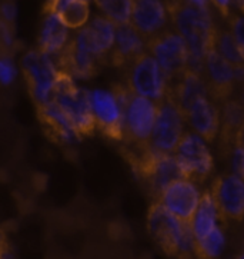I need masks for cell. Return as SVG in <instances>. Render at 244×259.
Returning <instances> with one entry per match:
<instances>
[{"mask_svg":"<svg viewBox=\"0 0 244 259\" xmlns=\"http://www.w3.org/2000/svg\"><path fill=\"white\" fill-rule=\"evenodd\" d=\"M171 27L189 48V69L203 75L206 55L214 48L217 27L210 10L194 6L189 0H166Z\"/></svg>","mask_w":244,"mask_h":259,"instance_id":"obj_1","label":"cell"},{"mask_svg":"<svg viewBox=\"0 0 244 259\" xmlns=\"http://www.w3.org/2000/svg\"><path fill=\"white\" fill-rule=\"evenodd\" d=\"M147 231L160 249L173 258H194L196 238L190 222H183L159 201H152L147 210Z\"/></svg>","mask_w":244,"mask_h":259,"instance_id":"obj_2","label":"cell"},{"mask_svg":"<svg viewBox=\"0 0 244 259\" xmlns=\"http://www.w3.org/2000/svg\"><path fill=\"white\" fill-rule=\"evenodd\" d=\"M53 101L65 112L82 138L92 136L96 132L97 127L90 103V91L79 88L75 77L65 70H59L53 91Z\"/></svg>","mask_w":244,"mask_h":259,"instance_id":"obj_3","label":"cell"},{"mask_svg":"<svg viewBox=\"0 0 244 259\" xmlns=\"http://www.w3.org/2000/svg\"><path fill=\"white\" fill-rule=\"evenodd\" d=\"M123 102V141L127 143H150L159 102L133 93L125 83H116Z\"/></svg>","mask_w":244,"mask_h":259,"instance_id":"obj_4","label":"cell"},{"mask_svg":"<svg viewBox=\"0 0 244 259\" xmlns=\"http://www.w3.org/2000/svg\"><path fill=\"white\" fill-rule=\"evenodd\" d=\"M127 88L139 96L160 102L166 98L168 77L152 53L146 51L123 69Z\"/></svg>","mask_w":244,"mask_h":259,"instance_id":"obj_5","label":"cell"},{"mask_svg":"<svg viewBox=\"0 0 244 259\" xmlns=\"http://www.w3.org/2000/svg\"><path fill=\"white\" fill-rule=\"evenodd\" d=\"M59 70L54 58L39 49L29 51L22 58L23 79L36 106H42L53 99Z\"/></svg>","mask_w":244,"mask_h":259,"instance_id":"obj_6","label":"cell"},{"mask_svg":"<svg viewBox=\"0 0 244 259\" xmlns=\"http://www.w3.org/2000/svg\"><path fill=\"white\" fill-rule=\"evenodd\" d=\"M174 156L181 176L197 184L207 181L214 169V160L207 142L193 131L183 134L174 149Z\"/></svg>","mask_w":244,"mask_h":259,"instance_id":"obj_7","label":"cell"},{"mask_svg":"<svg viewBox=\"0 0 244 259\" xmlns=\"http://www.w3.org/2000/svg\"><path fill=\"white\" fill-rule=\"evenodd\" d=\"M203 77L209 96L220 105L233 96L237 83H243L244 67H234L213 48L204 59Z\"/></svg>","mask_w":244,"mask_h":259,"instance_id":"obj_8","label":"cell"},{"mask_svg":"<svg viewBox=\"0 0 244 259\" xmlns=\"http://www.w3.org/2000/svg\"><path fill=\"white\" fill-rule=\"evenodd\" d=\"M90 103L96 127L111 141H123V102L116 83L110 91H90Z\"/></svg>","mask_w":244,"mask_h":259,"instance_id":"obj_9","label":"cell"},{"mask_svg":"<svg viewBox=\"0 0 244 259\" xmlns=\"http://www.w3.org/2000/svg\"><path fill=\"white\" fill-rule=\"evenodd\" d=\"M60 70L68 72L75 79H90L100 72L101 67L107 66L106 62L97 56L84 42V39L76 32L72 34L66 48L54 56Z\"/></svg>","mask_w":244,"mask_h":259,"instance_id":"obj_10","label":"cell"},{"mask_svg":"<svg viewBox=\"0 0 244 259\" xmlns=\"http://www.w3.org/2000/svg\"><path fill=\"white\" fill-rule=\"evenodd\" d=\"M147 51L159 62L167 77L180 75L189 67V48L173 27L147 40Z\"/></svg>","mask_w":244,"mask_h":259,"instance_id":"obj_11","label":"cell"},{"mask_svg":"<svg viewBox=\"0 0 244 259\" xmlns=\"http://www.w3.org/2000/svg\"><path fill=\"white\" fill-rule=\"evenodd\" d=\"M185 125V116L180 109L170 99L164 98L159 102L150 146L161 153H174L177 143L186 132Z\"/></svg>","mask_w":244,"mask_h":259,"instance_id":"obj_12","label":"cell"},{"mask_svg":"<svg viewBox=\"0 0 244 259\" xmlns=\"http://www.w3.org/2000/svg\"><path fill=\"white\" fill-rule=\"evenodd\" d=\"M199 184L187 178H177L163 189L159 199L161 205L183 222H190L202 198Z\"/></svg>","mask_w":244,"mask_h":259,"instance_id":"obj_13","label":"cell"},{"mask_svg":"<svg viewBox=\"0 0 244 259\" xmlns=\"http://www.w3.org/2000/svg\"><path fill=\"white\" fill-rule=\"evenodd\" d=\"M136 176L146 185V189L152 201H157L163 189L171 181L181 178V172L177 165L174 153H161L154 151Z\"/></svg>","mask_w":244,"mask_h":259,"instance_id":"obj_14","label":"cell"},{"mask_svg":"<svg viewBox=\"0 0 244 259\" xmlns=\"http://www.w3.org/2000/svg\"><path fill=\"white\" fill-rule=\"evenodd\" d=\"M211 196L226 221L241 222L244 219V179L240 176H217L210 186Z\"/></svg>","mask_w":244,"mask_h":259,"instance_id":"obj_15","label":"cell"},{"mask_svg":"<svg viewBox=\"0 0 244 259\" xmlns=\"http://www.w3.org/2000/svg\"><path fill=\"white\" fill-rule=\"evenodd\" d=\"M130 23L146 40L171 27L166 0H133Z\"/></svg>","mask_w":244,"mask_h":259,"instance_id":"obj_16","label":"cell"},{"mask_svg":"<svg viewBox=\"0 0 244 259\" xmlns=\"http://www.w3.org/2000/svg\"><path fill=\"white\" fill-rule=\"evenodd\" d=\"M202 96H209V89L202 73L187 67L180 75L168 79L166 98L180 109L183 116L194 102Z\"/></svg>","mask_w":244,"mask_h":259,"instance_id":"obj_17","label":"cell"},{"mask_svg":"<svg viewBox=\"0 0 244 259\" xmlns=\"http://www.w3.org/2000/svg\"><path fill=\"white\" fill-rule=\"evenodd\" d=\"M185 120L186 125L190 126L206 142H214L219 136L221 123L220 105L210 96H202L187 110Z\"/></svg>","mask_w":244,"mask_h":259,"instance_id":"obj_18","label":"cell"},{"mask_svg":"<svg viewBox=\"0 0 244 259\" xmlns=\"http://www.w3.org/2000/svg\"><path fill=\"white\" fill-rule=\"evenodd\" d=\"M146 51L147 40L136 30L130 22L116 25L114 45L109 53V65L123 70Z\"/></svg>","mask_w":244,"mask_h":259,"instance_id":"obj_19","label":"cell"},{"mask_svg":"<svg viewBox=\"0 0 244 259\" xmlns=\"http://www.w3.org/2000/svg\"><path fill=\"white\" fill-rule=\"evenodd\" d=\"M36 110L37 117L44 129V134L53 142L60 145H72L82 139V136L77 134L69 117L53 99L42 106H36Z\"/></svg>","mask_w":244,"mask_h":259,"instance_id":"obj_20","label":"cell"},{"mask_svg":"<svg viewBox=\"0 0 244 259\" xmlns=\"http://www.w3.org/2000/svg\"><path fill=\"white\" fill-rule=\"evenodd\" d=\"M92 0H46L43 13L59 17L70 30H79L90 20Z\"/></svg>","mask_w":244,"mask_h":259,"instance_id":"obj_21","label":"cell"},{"mask_svg":"<svg viewBox=\"0 0 244 259\" xmlns=\"http://www.w3.org/2000/svg\"><path fill=\"white\" fill-rule=\"evenodd\" d=\"M220 145L224 155H227L236 145V136L244 122V102L230 98L220 103Z\"/></svg>","mask_w":244,"mask_h":259,"instance_id":"obj_22","label":"cell"},{"mask_svg":"<svg viewBox=\"0 0 244 259\" xmlns=\"http://www.w3.org/2000/svg\"><path fill=\"white\" fill-rule=\"evenodd\" d=\"M42 27L39 33V46L37 49L50 56H57L66 48L72 37V32L59 17L50 13H43Z\"/></svg>","mask_w":244,"mask_h":259,"instance_id":"obj_23","label":"cell"},{"mask_svg":"<svg viewBox=\"0 0 244 259\" xmlns=\"http://www.w3.org/2000/svg\"><path fill=\"white\" fill-rule=\"evenodd\" d=\"M217 225L224 228L227 225V221L221 217L219 208L214 202V198L211 196L210 191H204L202 193V198H200V202L197 205L193 218L190 221V226H192L194 238L202 239Z\"/></svg>","mask_w":244,"mask_h":259,"instance_id":"obj_24","label":"cell"},{"mask_svg":"<svg viewBox=\"0 0 244 259\" xmlns=\"http://www.w3.org/2000/svg\"><path fill=\"white\" fill-rule=\"evenodd\" d=\"M214 49L221 58L226 59L228 63H231L234 67H244L243 53L230 30H220L217 27L216 39H214Z\"/></svg>","mask_w":244,"mask_h":259,"instance_id":"obj_25","label":"cell"},{"mask_svg":"<svg viewBox=\"0 0 244 259\" xmlns=\"http://www.w3.org/2000/svg\"><path fill=\"white\" fill-rule=\"evenodd\" d=\"M224 246V232L223 226L217 225L202 239H196L194 258L211 259L217 258Z\"/></svg>","mask_w":244,"mask_h":259,"instance_id":"obj_26","label":"cell"},{"mask_svg":"<svg viewBox=\"0 0 244 259\" xmlns=\"http://www.w3.org/2000/svg\"><path fill=\"white\" fill-rule=\"evenodd\" d=\"M101 13L114 25L129 23L133 10V0H93Z\"/></svg>","mask_w":244,"mask_h":259,"instance_id":"obj_27","label":"cell"},{"mask_svg":"<svg viewBox=\"0 0 244 259\" xmlns=\"http://www.w3.org/2000/svg\"><path fill=\"white\" fill-rule=\"evenodd\" d=\"M17 76V69L12 52L0 49V84L13 83Z\"/></svg>","mask_w":244,"mask_h":259,"instance_id":"obj_28","label":"cell"},{"mask_svg":"<svg viewBox=\"0 0 244 259\" xmlns=\"http://www.w3.org/2000/svg\"><path fill=\"white\" fill-rule=\"evenodd\" d=\"M227 20L230 32L233 34V37L236 39L237 45H238V48H240V51L244 56V15L230 10Z\"/></svg>","mask_w":244,"mask_h":259,"instance_id":"obj_29","label":"cell"},{"mask_svg":"<svg viewBox=\"0 0 244 259\" xmlns=\"http://www.w3.org/2000/svg\"><path fill=\"white\" fill-rule=\"evenodd\" d=\"M230 156V163H231V169L233 174L240 176L244 179V149L240 148L238 145H234V148L227 153Z\"/></svg>","mask_w":244,"mask_h":259,"instance_id":"obj_30","label":"cell"},{"mask_svg":"<svg viewBox=\"0 0 244 259\" xmlns=\"http://www.w3.org/2000/svg\"><path fill=\"white\" fill-rule=\"evenodd\" d=\"M17 9L15 3L12 2H5L0 5V19H3L5 22H8L10 25L15 23V19H16Z\"/></svg>","mask_w":244,"mask_h":259,"instance_id":"obj_31","label":"cell"},{"mask_svg":"<svg viewBox=\"0 0 244 259\" xmlns=\"http://www.w3.org/2000/svg\"><path fill=\"white\" fill-rule=\"evenodd\" d=\"M210 3L219 10L221 16L227 19L230 10H231V0H210Z\"/></svg>","mask_w":244,"mask_h":259,"instance_id":"obj_32","label":"cell"},{"mask_svg":"<svg viewBox=\"0 0 244 259\" xmlns=\"http://www.w3.org/2000/svg\"><path fill=\"white\" fill-rule=\"evenodd\" d=\"M10 243L5 231L0 228V258H10L12 253H10Z\"/></svg>","mask_w":244,"mask_h":259,"instance_id":"obj_33","label":"cell"},{"mask_svg":"<svg viewBox=\"0 0 244 259\" xmlns=\"http://www.w3.org/2000/svg\"><path fill=\"white\" fill-rule=\"evenodd\" d=\"M189 2L193 3L194 6H197V8L210 10V0H189Z\"/></svg>","mask_w":244,"mask_h":259,"instance_id":"obj_34","label":"cell"},{"mask_svg":"<svg viewBox=\"0 0 244 259\" xmlns=\"http://www.w3.org/2000/svg\"><path fill=\"white\" fill-rule=\"evenodd\" d=\"M236 145H238L240 148H243V149H244V122H243V125L240 126L238 132H237Z\"/></svg>","mask_w":244,"mask_h":259,"instance_id":"obj_35","label":"cell"},{"mask_svg":"<svg viewBox=\"0 0 244 259\" xmlns=\"http://www.w3.org/2000/svg\"><path fill=\"white\" fill-rule=\"evenodd\" d=\"M231 3H234V6L238 9V12L244 15V0H231Z\"/></svg>","mask_w":244,"mask_h":259,"instance_id":"obj_36","label":"cell"},{"mask_svg":"<svg viewBox=\"0 0 244 259\" xmlns=\"http://www.w3.org/2000/svg\"><path fill=\"white\" fill-rule=\"evenodd\" d=\"M240 258H244V253H241V255H240Z\"/></svg>","mask_w":244,"mask_h":259,"instance_id":"obj_37","label":"cell"},{"mask_svg":"<svg viewBox=\"0 0 244 259\" xmlns=\"http://www.w3.org/2000/svg\"><path fill=\"white\" fill-rule=\"evenodd\" d=\"M243 86H244V79H243ZM243 102H244V95H243Z\"/></svg>","mask_w":244,"mask_h":259,"instance_id":"obj_38","label":"cell"}]
</instances>
